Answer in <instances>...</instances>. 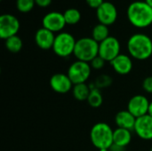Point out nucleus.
<instances>
[{
  "label": "nucleus",
  "mask_w": 152,
  "mask_h": 151,
  "mask_svg": "<svg viewBox=\"0 0 152 151\" xmlns=\"http://www.w3.org/2000/svg\"><path fill=\"white\" fill-rule=\"evenodd\" d=\"M129 22L135 28H145L152 24V8L145 1L131 3L126 11Z\"/></svg>",
  "instance_id": "f257e3e1"
},
{
  "label": "nucleus",
  "mask_w": 152,
  "mask_h": 151,
  "mask_svg": "<svg viewBox=\"0 0 152 151\" xmlns=\"http://www.w3.org/2000/svg\"><path fill=\"white\" fill-rule=\"evenodd\" d=\"M127 51L133 59L137 61L148 60L152 55L151 38L143 33L132 35L127 41Z\"/></svg>",
  "instance_id": "f03ea898"
},
{
  "label": "nucleus",
  "mask_w": 152,
  "mask_h": 151,
  "mask_svg": "<svg viewBox=\"0 0 152 151\" xmlns=\"http://www.w3.org/2000/svg\"><path fill=\"white\" fill-rule=\"evenodd\" d=\"M114 130L105 122H98L93 125L90 131L92 144L99 150H109L113 144Z\"/></svg>",
  "instance_id": "7ed1b4c3"
},
{
  "label": "nucleus",
  "mask_w": 152,
  "mask_h": 151,
  "mask_svg": "<svg viewBox=\"0 0 152 151\" xmlns=\"http://www.w3.org/2000/svg\"><path fill=\"white\" fill-rule=\"evenodd\" d=\"M73 55L77 61L91 62L99 55V43L93 37L85 36L77 40Z\"/></svg>",
  "instance_id": "20e7f679"
},
{
  "label": "nucleus",
  "mask_w": 152,
  "mask_h": 151,
  "mask_svg": "<svg viewBox=\"0 0 152 151\" xmlns=\"http://www.w3.org/2000/svg\"><path fill=\"white\" fill-rule=\"evenodd\" d=\"M77 40L69 32L61 31L55 36L52 50L61 58H68L74 53Z\"/></svg>",
  "instance_id": "39448f33"
},
{
  "label": "nucleus",
  "mask_w": 152,
  "mask_h": 151,
  "mask_svg": "<svg viewBox=\"0 0 152 151\" xmlns=\"http://www.w3.org/2000/svg\"><path fill=\"white\" fill-rule=\"evenodd\" d=\"M92 72V67L89 62L76 61L70 64L68 69L67 75L73 85L84 84L89 79Z\"/></svg>",
  "instance_id": "423d86ee"
},
{
  "label": "nucleus",
  "mask_w": 152,
  "mask_h": 151,
  "mask_svg": "<svg viewBox=\"0 0 152 151\" xmlns=\"http://www.w3.org/2000/svg\"><path fill=\"white\" fill-rule=\"evenodd\" d=\"M120 51V42L115 36H110L108 38L99 44V56L106 61L110 62L121 53Z\"/></svg>",
  "instance_id": "0eeeda50"
},
{
  "label": "nucleus",
  "mask_w": 152,
  "mask_h": 151,
  "mask_svg": "<svg viewBox=\"0 0 152 151\" xmlns=\"http://www.w3.org/2000/svg\"><path fill=\"white\" fill-rule=\"evenodd\" d=\"M20 21L16 16L4 13L0 16V37L4 40L16 36L20 29Z\"/></svg>",
  "instance_id": "6e6552de"
},
{
  "label": "nucleus",
  "mask_w": 152,
  "mask_h": 151,
  "mask_svg": "<svg viewBox=\"0 0 152 151\" xmlns=\"http://www.w3.org/2000/svg\"><path fill=\"white\" fill-rule=\"evenodd\" d=\"M96 18L99 23L106 26L114 24L118 19V9L110 1H104V3L96 10Z\"/></svg>",
  "instance_id": "1a4fd4ad"
},
{
  "label": "nucleus",
  "mask_w": 152,
  "mask_h": 151,
  "mask_svg": "<svg viewBox=\"0 0 152 151\" xmlns=\"http://www.w3.org/2000/svg\"><path fill=\"white\" fill-rule=\"evenodd\" d=\"M150 103L151 101L145 95L136 94L128 101L127 110L138 118L149 113Z\"/></svg>",
  "instance_id": "9d476101"
},
{
  "label": "nucleus",
  "mask_w": 152,
  "mask_h": 151,
  "mask_svg": "<svg viewBox=\"0 0 152 151\" xmlns=\"http://www.w3.org/2000/svg\"><path fill=\"white\" fill-rule=\"evenodd\" d=\"M42 25L43 28L53 32V33H60L65 28L66 21L64 19L63 13L56 11L50 12L46 13L42 19Z\"/></svg>",
  "instance_id": "9b49d317"
},
{
  "label": "nucleus",
  "mask_w": 152,
  "mask_h": 151,
  "mask_svg": "<svg viewBox=\"0 0 152 151\" xmlns=\"http://www.w3.org/2000/svg\"><path fill=\"white\" fill-rule=\"evenodd\" d=\"M49 84L53 91L60 94L68 93L69 92L72 91V88L74 86L69 76L64 73L53 74L50 78Z\"/></svg>",
  "instance_id": "f8f14e48"
},
{
  "label": "nucleus",
  "mask_w": 152,
  "mask_h": 151,
  "mask_svg": "<svg viewBox=\"0 0 152 151\" xmlns=\"http://www.w3.org/2000/svg\"><path fill=\"white\" fill-rule=\"evenodd\" d=\"M134 131L136 135L144 141L152 140V117L149 114L136 118Z\"/></svg>",
  "instance_id": "ddd939ff"
},
{
  "label": "nucleus",
  "mask_w": 152,
  "mask_h": 151,
  "mask_svg": "<svg viewBox=\"0 0 152 151\" xmlns=\"http://www.w3.org/2000/svg\"><path fill=\"white\" fill-rule=\"evenodd\" d=\"M114 71L121 76L128 75L133 69V60L132 57L126 53H120L114 60L110 62Z\"/></svg>",
  "instance_id": "4468645a"
},
{
  "label": "nucleus",
  "mask_w": 152,
  "mask_h": 151,
  "mask_svg": "<svg viewBox=\"0 0 152 151\" xmlns=\"http://www.w3.org/2000/svg\"><path fill=\"white\" fill-rule=\"evenodd\" d=\"M54 39H55L54 33L43 27L38 28L35 34L36 44L42 50L52 49L54 43Z\"/></svg>",
  "instance_id": "2eb2a0df"
},
{
  "label": "nucleus",
  "mask_w": 152,
  "mask_h": 151,
  "mask_svg": "<svg viewBox=\"0 0 152 151\" xmlns=\"http://www.w3.org/2000/svg\"><path fill=\"white\" fill-rule=\"evenodd\" d=\"M136 117L127 109L118 111L115 116V123L118 127L133 131L134 129Z\"/></svg>",
  "instance_id": "dca6fc26"
},
{
  "label": "nucleus",
  "mask_w": 152,
  "mask_h": 151,
  "mask_svg": "<svg viewBox=\"0 0 152 151\" xmlns=\"http://www.w3.org/2000/svg\"><path fill=\"white\" fill-rule=\"evenodd\" d=\"M132 142V131L117 127L114 129L113 133V143L126 148Z\"/></svg>",
  "instance_id": "f3484780"
},
{
  "label": "nucleus",
  "mask_w": 152,
  "mask_h": 151,
  "mask_svg": "<svg viewBox=\"0 0 152 151\" xmlns=\"http://www.w3.org/2000/svg\"><path fill=\"white\" fill-rule=\"evenodd\" d=\"M89 85L91 88V92L86 101L88 102L89 106L92 108H94V109L100 108L103 103V96L102 94V92L100 89L94 86V83Z\"/></svg>",
  "instance_id": "a211bd4d"
},
{
  "label": "nucleus",
  "mask_w": 152,
  "mask_h": 151,
  "mask_svg": "<svg viewBox=\"0 0 152 151\" xmlns=\"http://www.w3.org/2000/svg\"><path fill=\"white\" fill-rule=\"evenodd\" d=\"M90 92H91L90 85H87L86 83L74 85V86L72 88L73 97L78 101H87L88 96L90 94Z\"/></svg>",
  "instance_id": "6ab92c4d"
},
{
  "label": "nucleus",
  "mask_w": 152,
  "mask_h": 151,
  "mask_svg": "<svg viewBox=\"0 0 152 151\" xmlns=\"http://www.w3.org/2000/svg\"><path fill=\"white\" fill-rule=\"evenodd\" d=\"M109 36H110V30H109L108 26L102 24V23H98L93 28L91 37H93L99 44L104 41Z\"/></svg>",
  "instance_id": "aec40b11"
},
{
  "label": "nucleus",
  "mask_w": 152,
  "mask_h": 151,
  "mask_svg": "<svg viewBox=\"0 0 152 151\" xmlns=\"http://www.w3.org/2000/svg\"><path fill=\"white\" fill-rule=\"evenodd\" d=\"M4 45L5 48L12 53H19L23 46V42L21 40V38L16 35L13 36H11L9 38H7L6 40H4Z\"/></svg>",
  "instance_id": "412c9836"
},
{
  "label": "nucleus",
  "mask_w": 152,
  "mask_h": 151,
  "mask_svg": "<svg viewBox=\"0 0 152 151\" xmlns=\"http://www.w3.org/2000/svg\"><path fill=\"white\" fill-rule=\"evenodd\" d=\"M64 19L67 25H76L81 20V12L76 8H69L64 12Z\"/></svg>",
  "instance_id": "4be33fe9"
},
{
  "label": "nucleus",
  "mask_w": 152,
  "mask_h": 151,
  "mask_svg": "<svg viewBox=\"0 0 152 151\" xmlns=\"http://www.w3.org/2000/svg\"><path fill=\"white\" fill-rule=\"evenodd\" d=\"M113 83V79L110 75L107 74H102L98 76L95 78V81L94 82V85L98 89H104L110 87Z\"/></svg>",
  "instance_id": "5701e85b"
},
{
  "label": "nucleus",
  "mask_w": 152,
  "mask_h": 151,
  "mask_svg": "<svg viewBox=\"0 0 152 151\" xmlns=\"http://www.w3.org/2000/svg\"><path fill=\"white\" fill-rule=\"evenodd\" d=\"M36 5L35 0H16L17 10L22 13L29 12Z\"/></svg>",
  "instance_id": "b1692460"
},
{
  "label": "nucleus",
  "mask_w": 152,
  "mask_h": 151,
  "mask_svg": "<svg viewBox=\"0 0 152 151\" xmlns=\"http://www.w3.org/2000/svg\"><path fill=\"white\" fill-rule=\"evenodd\" d=\"M107 61H104L102 57H100L99 55L97 57H95L91 62H90V65L92 67V69H96V70H100L102 69L104 66H105V63Z\"/></svg>",
  "instance_id": "393cba45"
},
{
  "label": "nucleus",
  "mask_w": 152,
  "mask_h": 151,
  "mask_svg": "<svg viewBox=\"0 0 152 151\" xmlns=\"http://www.w3.org/2000/svg\"><path fill=\"white\" fill-rule=\"evenodd\" d=\"M142 89L147 93L152 94V76L147 77L142 81Z\"/></svg>",
  "instance_id": "a878e982"
},
{
  "label": "nucleus",
  "mask_w": 152,
  "mask_h": 151,
  "mask_svg": "<svg viewBox=\"0 0 152 151\" xmlns=\"http://www.w3.org/2000/svg\"><path fill=\"white\" fill-rule=\"evenodd\" d=\"M86 2L89 7L97 10L104 3V0H86Z\"/></svg>",
  "instance_id": "bb28decb"
},
{
  "label": "nucleus",
  "mask_w": 152,
  "mask_h": 151,
  "mask_svg": "<svg viewBox=\"0 0 152 151\" xmlns=\"http://www.w3.org/2000/svg\"><path fill=\"white\" fill-rule=\"evenodd\" d=\"M36 5L41 8H45L48 7L52 4V0H35Z\"/></svg>",
  "instance_id": "cd10ccee"
},
{
  "label": "nucleus",
  "mask_w": 152,
  "mask_h": 151,
  "mask_svg": "<svg viewBox=\"0 0 152 151\" xmlns=\"http://www.w3.org/2000/svg\"><path fill=\"white\" fill-rule=\"evenodd\" d=\"M109 151H126V148L121 147V146H118V145L113 143L110 146V148L109 149Z\"/></svg>",
  "instance_id": "c85d7f7f"
},
{
  "label": "nucleus",
  "mask_w": 152,
  "mask_h": 151,
  "mask_svg": "<svg viewBox=\"0 0 152 151\" xmlns=\"http://www.w3.org/2000/svg\"><path fill=\"white\" fill-rule=\"evenodd\" d=\"M148 114L152 117V101H151V103H150V108H149V113Z\"/></svg>",
  "instance_id": "c756f323"
},
{
  "label": "nucleus",
  "mask_w": 152,
  "mask_h": 151,
  "mask_svg": "<svg viewBox=\"0 0 152 151\" xmlns=\"http://www.w3.org/2000/svg\"><path fill=\"white\" fill-rule=\"evenodd\" d=\"M144 1H145V3H146L147 4H149V5L152 8V0H144Z\"/></svg>",
  "instance_id": "7c9ffc66"
},
{
  "label": "nucleus",
  "mask_w": 152,
  "mask_h": 151,
  "mask_svg": "<svg viewBox=\"0 0 152 151\" xmlns=\"http://www.w3.org/2000/svg\"><path fill=\"white\" fill-rule=\"evenodd\" d=\"M151 151H152V147H151Z\"/></svg>",
  "instance_id": "2f4dec72"
},
{
  "label": "nucleus",
  "mask_w": 152,
  "mask_h": 151,
  "mask_svg": "<svg viewBox=\"0 0 152 151\" xmlns=\"http://www.w3.org/2000/svg\"><path fill=\"white\" fill-rule=\"evenodd\" d=\"M108 1H110V0H108Z\"/></svg>",
  "instance_id": "473e14b6"
}]
</instances>
